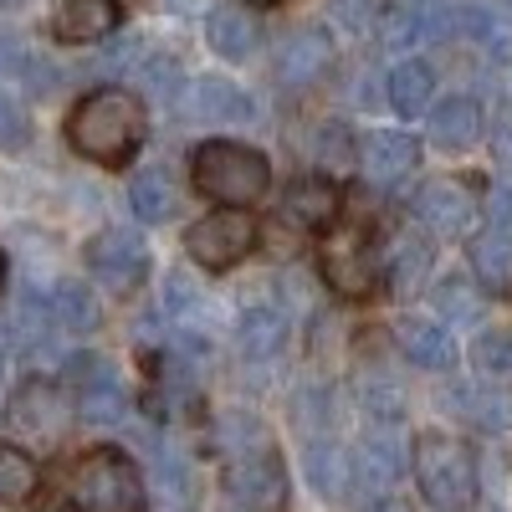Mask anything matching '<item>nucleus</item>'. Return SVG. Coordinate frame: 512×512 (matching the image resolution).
<instances>
[{"label": "nucleus", "mask_w": 512, "mask_h": 512, "mask_svg": "<svg viewBox=\"0 0 512 512\" xmlns=\"http://www.w3.org/2000/svg\"><path fill=\"white\" fill-rule=\"evenodd\" d=\"M149 139V108L128 88H98L67 113V144L93 164H128Z\"/></svg>", "instance_id": "nucleus-1"}, {"label": "nucleus", "mask_w": 512, "mask_h": 512, "mask_svg": "<svg viewBox=\"0 0 512 512\" xmlns=\"http://www.w3.org/2000/svg\"><path fill=\"white\" fill-rule=\"evenodd\" d=\"M415 482L436 512H466L477 502V451L461 436L446 431H420L410 446Z\"/></svg>", "instance_id": "nucleus-2"}, {"label": "nucleus", "mask_w": 512, "mask_h": 512, "mask_svg": "<svg viewBox=\"0 0 512 512\" xmlns=\"http://www.w3.org/2000/svg\"><path fill=\"white\" fill-rule=\"evenodd\" d=\"M190 185L221 205L246 210L251 200H262L272 190V164L256 154L251 144H231V139H210L195 149L190 159Z\"/></svg>", "instance_id": "nucleus-3"}, {"label": "nucleus", "mask_w": 512, "mask_h": 512, "mask_svg": "<svg viewBox=\"0 0 512 512\" xmlns=\"http://www.w3.org/2000/svg\"><path fill=\"white\" fill-rule=\"evenodd\" d=\"M318 272H323L333 297H344V303H364V297H374L384 287L379 241L364 226H328L323 241H318Z\"/></svg>", "instance_id": "nucleus-4"}, {"label": "nucleus", "mask_w": 512, "mask_h": 512, "mask_svg": "<svg viewBox=\"0 0 512 512\" xmlns=\"http://www.w3.org/2000/svg\"><path fill=\"white\" fill-rule=\"evenodd\" d=\"M72 492H77L82 512H149V492H144L139 466L113 446H98L77 461Z\"/></svg>", "instance_id": "nucleus-5"}, {"label": "nucleus", "mask_w": 512, "mask_h": 512, "mask_svg": "<svg viewBox=\"0 0 512 512\" xmlns=\"http://www.w3.org/2000/svg\"><path fill=\"white\" fill-rule=\"evenodd\" d=\"M256 241H262V226H256L246 210H236V205L210 210V216H200V221L185 231L190 262H200L205 272H226V267L246 262V256L256 251Z\"/></svg>", "instance_id": "nucleus-6"}, {"label": "nucleus", "mask_w": 512, "mask_h": 512, "mask_svg": "<svg viewBox=\"0 0 512 512\" xmlns=\"http://www.w3.org/2000/svg\"><path fill=\"white\" fill-rule=\"evenodd\" d=\"M410 210H415V221H420L425 231H431V236L451 241V236H466V231L477 226L482 195H477V185H472V180L441 175V180H425V185L415 190Z\"/></svg>", "instance_id": "nucleus-7"}, {"label": "nucleus", "mask_w": 512, "mask_h": 512, "mask_svg": "<svg viewBox=\"0 0 512 512\" xmlns=\"http://www.w3.org/2000/svg\"><path fill=\"white\" fill-rule=\"evenodd\" d=\"M226 487L256 512H277V507H287V466L272 446L241 451L226 466Z\"/></svg>", "instance_id": "nucleus-8"}, {"label": "nucleus", "mask_w": 512, "mask_h": 512, "mask_svg": "<svg viewBox=\"0 0 512 512\" xmlns=\"http://www.w3.org/2000/svg\"><path fill=\"white\" fill-rule=\"evenodd\" d=\"M67 384H72V395H77V415L88 420V425H118L128 415V395H123L118 374L103 359L77 354L67 364Z\"/></svg>", "instance_id": "nucleus-9"}, {"label": "nucleus", "mask_w": 512, "mask_h": 512, "mask_svg": "<svg viewBox=\"0 0 512 512\" xmlns=\"http://www.w3.org/2000/svg\"><path fill=\"white\" fill-rule=\"evenodd\" d=\"M88 272L108 287V292H134L149 272V246L139 231H103L88 246Z\"/></svg>", "instance_id": "nucleus-10"}, {"label": "nucleus", "mask_w": 512, "mask_h": 512, "mask_svg": "<svg viewBox=\"0 0 512 512\" xmlns=\"http://www.w3.org/2000/svg\"><path fill=\"white\" fill-rule=\"evenodd\" d=\"M11 425L21 436H31L36 446H57L67 431V395L52 379H26L11 395Z\"/></svg>", "instance_id": "nucleus-11"}, {"label": "nucleus", "mask_w": 512, "mask_h": 512, "mask_svg": "<svg viewBox=\"0 0 512 512\" xmlns=\"http://www.w3.org/2000/svg\"><path fill=\"white\" fill-rule=\"evenodd\" d=\"M180 113L190 123H251V98L226 77H195L180 93Z\"/></svg>", "instance_id": "nucleus-12"}, {"label": "nucleus", "mask_w": 512, "mask_h": 512, "mask_svg": "<svg viewBox=\"0 0 512 512\" xmlns=\"http://www.w3.org/2000/svg\"><path fill=\"white\" fill-rule=\"evenodd\" d=\"M344 210V190H338L328 175H303L282 190V216L303 231H328Z\"/></svg>", "instance_id": "nucleus-13"}, {"label": "nucleus", "mask_w": 512, "mask_h": 512, "mask_svg": "<svg viewBox=\"0 0 512 512\" xmlns=\"http://www.w3.org/2000/svg\"><path fill=\"white\" fill-rule=\"evenodd\" d=\"M328 67H333V41L318 26L287 36L282 52H277V77L287 82V88H308V82H318Z\"/></svg>", "instance_id": "nucleus-14"}, {"label": "nucleus", "mask_w": 512, "mask_h": 512, "mask_svg": "<svg viewBox=\"0 0 512 512\" xmlns=\"http://www.w3.org/2000/svg\"><path fill=\"white\" fill-rule=\"evenodd\" d=\"M359 164H364V175L374 185H395V180H405L410 169L420 164V144L410 134H395V128H379V134L364 139Z\"/></svg>", "instance_id": "nucleus-15"}, {"label": "nucleus", "mask_w": 512, "mask_h": 512, "mask_svg": "<svg viewBox=\"0 0 512 512\" xmlns=\"http://www.w3.org/2000/svg\"><path fill=\"white\" fill-rule=\"evenodd\" d=\"M482 134H487V108H482L477 98H446V103L431 113V144L446 149V154L477 149Z\"/></svg>", "instance_id": "nucleus-16"}, {"label": "nucleus", "mask_w": 512, "mask_h": 512, "mask_svg": "<svg viewBox=\"0 0 512 512\" xmlns=\"http://www.w3.org/2000/svg\"><path fill=\"white\" fill-rule=\"evenodd\" d=\"M118 26V0H52V31L62 41H103Z\"/></svg>", "instance_id": "nucleus-17"}, {"label": "nucleus", "mask_w": 512, "mask_h": 512, "mask_svg": "<svg viewBox=\"0 0 512 512\" xmlns=\"http://www.w3.org/2000/svg\"><path fill=\"white\" fill-rule=\"evenodd\" d=\"M205 36H210V47H216L221 57L241 62V57L256 52V41H262V21H256L241 0H221V6L205 16Z\"/></svg>", "instance_id": "nucleus-18"}, {"label": "nucleus", "mask_w": 512, "mask_h": 512, "mask_svg": "<svg viewBox=\"0 0 512 512\" xmlns=\"http://www.w3.org/2000/svg\"><path fill=\"white\" fill-rule=\"evenodd\" d=\"M400 466H405V456H400V446H395V436H364V446L354 451V482L369 492V497H390L395 492V482H400Z\"/></svg>", "instance_id": "nucleus-19"}, {"label": "nucleus", "mask_w": 512, "mask_h": 512, "mask_svg": "<svg viewBox=\"0 0 512 512\" xmlns=\"http://www.w3.org/2000/svg\"><path fill=\"white\" fill-rule=\"evenodd\" d=\"M400 349L415 369H451L456 364V344L436 318H405L400 323Z\"/></svg>", "instance_id": "nucleus-20"}, {"label": "nucleus", "mask_w": 512, "mask_h": 512, "mask_svg": "<svg viewBox=\"0 0 512 512\" xmlns=\"http://www.w3.org/2000/svg\"><path fill=\"white\" fill-rule=\"evenodd\" d=\"M308 477H313V487L323 492V497H349V487H354V451L349 446H338V441H328V436H318V441H308Z\"/></svg>", "instance_id": "nucleus-21"}, {"label": "nucleus", "mask_w": 512, "mask_h": 512, "mask_svg": "<svg viewBox=\"0 0 512 512\" xmlns=\"http://www.w3.org/2000/svg\"><path fill=\"white\" fill-rule=\"evenodd\" d=\"M128 205H134V216L144 226H164L180 210V190L164 169H144V175H134V185H128Z\"/></svg>", "instance_id": "nucleus-22"}, {"label": "nucleus", "mask_w": 512, "mask_h": 512, "mask_svg": "<svg viewBox=\"0 0 512 512\" xmlns=\"http://www.w3.org/2000/svg\"><path fill=\"white\" fill-rule=\"evenodd\" d=\"M472 272L487 292H497V297L512 292V236L507 231H487L472 241Z\"/></svg>", "instance_id": "nucleus-23"}, {"label": "nucleus", "mask_w": 512, "mask_h": 512, "mask_svg": "<svg viewBox=\"0 0 512 512\" xmlns=\"http://www.w3.org/2000/svg\"><path fill=\"white\" fill-rule=\"evenodd\" d=\"M384 93H390V108L400 118H415L431 108V93H436V72L425 67V62H400L390 72V82H384Z\"/></svg>", "instance_id": "nucleus-24"}, {"label": "nucleus", "mask_w": 512, "mask_h": 512, "mask_svg": "<svg viewBox=\"0 0 512 512\" xmlns=\"http://www.w3.org/2000/svg\"><path fill=\"white\" fill-rule=\"evenodd\" d=\"M236 338H241L246 359H277L287 344V318L277 308H246L236 323Z\"/></svg>", "instance_id": "nucleus-25"}, {"label": "nucleus", "mask_w": 512, "mask_h": 512, "mask_svg": "<svg viewBox=\"0 0 512 512\" xmlns=\"http://www.w3.org/2000/svg\"><path fill=\"white\" fill-rule=\"evenodd\" d=\"M52 318L67 333H93L98 328V297L82 282H57L52 287Z\"/></svg>", "instance_id": "nucleus-26"}, {"label": "nucleus", "mask_w": 512, "mask_h": 512, "mask_svg": "<svg viewBox=\"0 0 512 512\" xmlns=\"http://www.w3.org/2000/svg\"><path fill=\"white\" fill-rule=\"evenodd\" d=\"M36 482H41V466H36V456L31 451H21V446H11V441H0V502H26L31 492H36Z\"/></svg>", "instance_id": "nucleus-27"}, {"label": "nucleus", "mask_w": 512, "mask_h": 512, "mask_svg": "<svg viewBox=\"0 0 512 512\" xmlns=\"http://www.w3.org/2000/svg\"><path fill=\"white\" fill-rule=\"evenodd\" d=\"M461 26L472 31V41H482V47L492 57H512V21L492 6H466L461 11Z\"/></svg>", "instance_id": "nucleus-28"}, {"label": "nucleus", "mask_w": 512, "mask_h": 512, "mask_svg": "<svg viewBox=\"0 0 512 512\" xmlns=\"http://www.w3.org/2000/svg\"><path fill=\"white\" fill-rule=\"evenodd\" d=\"M52 303H41L36 292H21L16 297V333H21V344L26 349H41L47 344V328H52Z\"/></svg>", "instance_id": "nucleus-29"}, {"label": "nucleus", "mask_w": 512, "mask_h": 512, "mask_svg": "<svg viewBox=\"0 0 512 512\" xmlns=\"http://www.w3.org/2000/svg\"><path fill=\"white\" fill-rule=\"evenodd\" d=\"M431 303H436V313L451 318V323H472V318H477V287H472V282H461V277L436 282Z\"/></svg>", "instance_id": "nucleus-30"}, {"label": "nucleus", "mask_w": 512, "mask_h": 512, "mask_svg": "<svg viewBox=\"0 0 512 512\" xmlns=\"http://www.w3.org/2000/svg\"><path fill=\"white\" fill-rule=\"evenodd\" d=\"M472 364L492 379H512V333H482L472 344Z\"/></svg>", "instance_id": "nucleus-31"}, {"label": "nucleus", "mask_w": 512, "mask_h": 512, "mask_svg": "<svg viewBox=\"0 0 512 512\" xmlns=\"http://www.w3.org/2000/svg\"><path fill=\"white\" fill-rule=\"evenodd\" d=\"M31 139V118L26 108L11 98V93H0V149H21Z\"/></svg>", "instance_id": "nucleus-32"}, {"label": "nucleus", "mask_w": 512, "mask_h": 512, "mask_svg": "<svg viewBox=\"0 0 512 512\" xmlns=\"http://www.w3.org/2000/svg\"><path fill=\"white\" fill-rule=\"evenodd\" d=\"M374 512H405L400 502H390V497H384V502H374Z\"/></svg>", "instance_id": "nucleus-33"}, {"label": "nucleus", "mask_w": 512, "mask_h": 512, "mask_svg": "<svg viewBox=\"0 0 512 512\" xmlns=\"http://www.w3.org/2000/svg\"><path fill=\"white\" fill-rule=\"evenodd\" d=\"M0 354H6V328H0Z\"/></svg>", "instance_id": "nucleus-34"}, {"label": "nucleus", "mask_w": 512, "mask_h": 512, "mask_svg": "<svg viewBox=\"0 0 512 512\" xmlns=\"http://www.w3.org/2000/svg\"><path fill=\"white\" fill-rule=\"evenodd\" d=\"M0 282H6V256H0Z\"/></svg>", "instance_id": "nucleus-35"}, {"label": "nucleus", "mask_w": 512, "mask_h": 512, "mask_svg": "<svg viewBox=\"0 0 512 512\" xmlns=\"http://www.w3.org/2000/svg\"><path fill=\"white\" fill-rule=\"evenodd\" d=\"M62 512H82V507H62Z\"/></svg>", "instance_id": "nucleus-36"}, {"label": "nucleus", "mask_w": 512, "mask_h": 512, "mask_svg": "<svg viewBox=\"0 0 512 512\" xmlns=\"http://www.w3.org/2000/svg\"><path fill=\"white\" fill-rule=\"evenodd\" d=\"M0 6H16V0H0Z\"/></svg>", "instance_id": "nucleus-37"}, {"label": "nucleus", "mask_w": 512, "mask_h": 512, "mask_svg": "<svg viewBox=\"0 0 512 512\" xmlns=\"http://www.w3.org/2000/svg\"><path fill=\"white\" fill-rule=\"evenodd\" d=\"M251 6H267V0H251Z\"/></svg>", "instance_id": "nucleus-38"}]
</instances>
